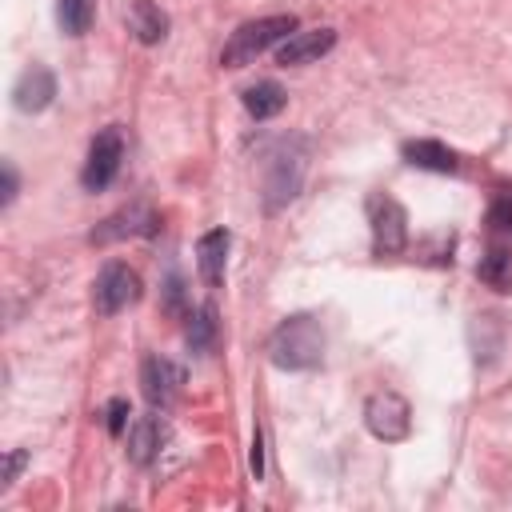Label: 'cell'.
<instances>
[{"label": "cell", "instance_id": "1", "mask_svg": "<svg viewBox=\"0 0 512 512\" xmlns=\"http://www.w3.org/2000/svg\"><path fill=\"white\" fill-rule=\"evenodd\" d=\"M268 360L284 372H308L324 360V328L316 316L308 312H296L288 320H280L268 336Z\"/></svg>", "mask_w": 512, "mask_h": 512}, {"label": "cell", "instance_id": "2", "mask_svg": "<svg viewBox=\"0 0 512 512\" xmlns=\"http://www.w3.org/2000/svg\"><path fill=\"white\" fill-rule=\"evenodd\" d=\"M308 168V144L300 136H284L264 156V212H280L300 196Z\"/></svg>", "mask_w": 512, "mask_h": 512}, {"label": "cell", "instance_id": "3", "mask_svg": "<svg viewBox=\"0 0 512 512\" xmlns=\"http://www.w3.org/2000/svg\"><path fill=\"white\" fill-rule=\"evenodd\" d=\"M292 32H296V16H292V12H276V16L248 20V24H240V28L228 36V44L220 48V64H224V68H244V64H252L260 52H268L272 44L288 40Z\"/></svg>", "mask_w": 512, "mask_h": 512}, {"label": "cell", "instance_id": "4", "mask_svg": "<svg viewBox=\"0 0 512 512\" xmlns=\"http://www.w3.org/2000/svg\"><path fill=\"white\" fill-rule=\"evenodd\" d=\"M120 160H124V132L116 124L100 128L88 144V160H84V172H80V184L88 192H104L116 172H120Z\"/></svg>", "mask_w": 512, "mask_h": 512}, {"label": "cell", "instance_id": "5", "mask_svg": "<svg viewBox=\"0 0 512 512\" xmlns=\"http://www.w3.org/2000/svg\"><path fill=\"white\" fill-rule=\"evenodd\" d=\"M364 424H368V432L376 440L396 444V440H404L412 432V408H408V400L400 392L384 388V392H372L364 400Z\"/></svg>", "mask_w": 512, "mask_h": 512}, {"label": "cell", "instance_id": "6", "mask_svg": "<svg viewBox=\"0 0 512 512\" xmlns=\"http://www.w3.org/2000/svg\"><path fill=\"white\" fill-rule=\"evenodd\" d=\"M368 220H372V248L376 256H396L408 244V216L392 196H368Z\"/></svg>", "mask_w": 512, "mask_h": 512}, {"label": "cell", "instance_id": "7", "mask_svg": "<svg viewBox=\"0 0 512 512\" xmlns=\"http://www.w3.org/2000/svg\"><path fill=\"white\" fill-rule=\"evenodd\" d=\"M180 388H184V368L176 360H168V356H144V364H140V392H144V400L156 412L172 408L180 400Z\"/></svg>", "mask_w": 512, "mask_h": 512}, {"label": "cell", "instance_id": "8", "mask_svg": "<svg viewBox=\"0 0 512 512\" xmlns=\"http://www.w3.org/2000/svg\"><path fill=\"white\" fill-rule=\"evenodd\" d=\"M140 296V276L128 264H104L96 276V312L100 316H116L120 308L136 304Z\"/></svg>", "mask_w": 512, "mask_h": 512}, {"label": "cell", "instance_id": "9", "mask_svg": "<svg viewBox=\"0 0 512 512\" xmlns=\"http://www.w3.org/2000/svg\"><path fill=\"white\" fill-rule=\"evenodd\" d=\"M156 228H160V216H156L144 200H136V204L112 212V216L92 232V244H112V240H128V236H152Z\"/></svg>", "mask_w": 512, "mask_h": 512}, {"label": "cell", "instance_id": "10", "mask_svg": "<svg viewBox=\"0 0 512 512\" xmlns=\"http://www.w3.org/2000/svg\"><path fill=\"white\" fill-rule=\"evenodd\" d=\"M52 96H56V76L44 64L24 68L20 80H16V88H12V104L20 112H44L52 104Z\"/></svg>", "mask_w": 512, "mask_h": 512}, {"label": "cell", "instance_id": "11", "mask_svg": "<svg viewBox=\"0 0 512 512\" xmlns=\"http://www.w3.org/2000/svg\"><path fill=\"white\" fill-rule=\"evenodd\" d=\"M228 228H208L200 240H196V268H200V280L208 288H220L224 284V264H228Z\"/></svg>", "mask_w": 512, "mask_h": 512}, {"label": "cell", "instance_id": "12", "mask_svg": "<svg viewBox=\"0 0 512 512\" xmlns=\"http://www.w3.org/2000/svg\"><path fill=\"white\" fill-rule=\"evenodd\" d=\"M332 44H336V32H332V28H308V32H292V36L280 44L276 60H280L284 68H292V64H312V60H320V56H324Z\"/></svg>", "mask_w": 512, "mask_h": 512}, {"label": "cell", "instance_id": "13", "mask_svg": "<svg viewBox=\"0 0 512 512\" xmlns=\"http://www.w3.org/2000/svg\"><path fill=\"white\" fill-rule=\"evenodd\" d=\"M168 440V428H164V420L152 412V416H140L132 428H128V460L132 464H152L156 456H160V444Z\"/></svg>", "mask_w": 512, "mask_h": 512}, {"label": "cell", "instance_id": "14", "mask_svg": "<svg viewBox=\"0 0 512 512\" xmlns=\"http://www.w3.org/2000/svg\"><path fill=\"white\" fill-rule=\"evenodd\" d=\"M124 20H128V32H132L140 44H160V40L168 36V16H164L152 0H128Z\"/></svg>", "mask_w": 512, "mask_h": 512}, {"label": "cell", "instance_id": "15", "mask_svg": "<svg viewBox=\"0 0 512 512\" xmlns=\"http://www.w3.org/2000/svg\"><path fill=\"white\" fill-rule=\"evenodd\" d=\"M404 160L412 168H428V172H460V156L452 148H444L440 140H408Z\"/></svg>", "mask_w": 512, "mask_h": 512}, {"label": "cell", "instance_id": "16", "mask_svg": "<svg viewBox=\"0 0 512 512\" xmlns=\"http://www.w3.org/2000/svg\"><path fill=\"white\" fill-rule=\"evenodd\" d=\"M284 104H288V96H284V88L276 80H260V84L244 88V108L256 120H272L276 112H284Z\"/></svg>", "mask_w": 512, "mask_h": 512}, {"label": "cell", "instance_id": "17", "mask_svg": "<svg viewBox=\"0 0 512 512\" xmlns=\"http://www.w3.org/2000/svg\"><path fill=\"white\" fill-rule=\"evenodd\" d=\"M476 276H480L488 288H496V292H512V252L492 248V252L476 264Z\"/></svg>", "mask_w": 512, "mask_h": 512}, {"label": "cell", "instance_id": "18", "mask_svg": "<svg viewBox=\"0 0 512 512\" xmlns=\"http://www.w3.org/2000/svg\"><path fill=\"white\" fill-rule=\"evenodd\" d=\"M56 20L68 36H84L96 20V0H56Z\"/></svg>", "mask_w": 512, "mask_h": 512}, {"label": "cell", "instance_id": "19", "mask_svg": "<svg viewBox=\"0 0 512 512\" xmlns=\"http://www.w3.org/2000/svg\"><path fill=\"white\" fill-rule=\"evenodd\" d=\"M212 344H216V308L204 304V308H196V316H188V348L212 352Z\"/></svg>", "mask_w": 512, "mask_h": 512}, {"label": "cell", "instance_id": "20", "mask_svg": "<svg viewBox=\"0 0 512 512\" xmlns=\"http://www.w3.org/2000/svg\"><path fill=\"white\" fill-rule=\"evenodd\" d=\"M128 416H132V408H128V400H108V408H104V428H108V436H124V428H128Z\"/></svg>", "mask_w": 512, "mask_h": 512}, {"label": "cell", "instance_id": "21", "mask_svg": "<svg viewBox=\"0 0 512 512\" xmlns=\"http://www.w3.org/2000/svg\"><path fill=\"white\" fill-rule=\"evenodd\" d=\"M24 464H28V452H24V448H12V452H8V464H4V488L20 476V468H24Z\"/></svg>", "mask_w": 512, "mask_h": 512}, {"label": "cell", "instance_id": "22", "mask_svg": "<svg viewBox=\"0 0 512 512\" xmlns=\"http://www.w3.org/2000/svg\"><path fill=\"white\" fill-rule=\"evenodd\" d=\"M0 172H4V196H0V204L8 208V204L16 200V188H20V180H16V168H12L8 160H4V168H0Z\"/></svg>", "mask_w": 512, "mask_h": 512}, {"label": "cell", "instance_id": "23", "mask_svg": "<svg viewBox=\"0 0 512 512\" xmlns=\"http://www.w3.org/2000/svg\"><path fill=\"white\" fill-rule=\"evenodd\" d=\"M248 464H252V476L260 480V476H264V440H260V432H256V440H252V456H248Z\"/></svg>", "mask_w": 512, "mask_h": 512}, {"label": "cell", "instance_id": "24", "mask_svg": "<svg viewBox=\"0 0 512 512\" xmlns=\"http://www.w3.org/2000/svg\"><path fill=\"white\" fill-rule=\"evenodd\" d=\"M180 296H184V292H180V276H172V280H168V308H180Z\"/></svg>", "mask_w": 512, "mask_h": 512}]
</instances>
